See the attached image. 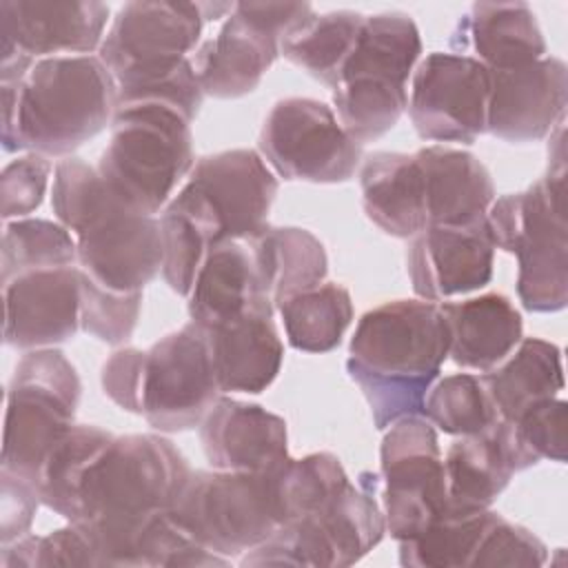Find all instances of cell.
Segmentation results:
<instances>
[{"instance_id":"cell-35","label":"cell","mask_w":568,"mask_h":568,"mask_svg":"<svg viewBox=\"0 0 568 568\" xmlns=\"http://www.w3.org/2000/svg\"><path fill=\"white\" fill-rule=\"evenodd\" d=\"M115 435L91 424H75L44 457L36 490L40 501L71 521L75 508L78 484L91 464V459L113 439Z\"/></svg>"},{"instance_id":"cell-43","label":"cell","mask_w":568,"mask_h":568,"mask_svg":"<svg viewBox=\"0 0 568 568\" xmlns=\"http://www.w3.org/2000/svg\"><path fill=\"white\" fill-rule=\"evenodd\" d=\"M548 559V548L528 528L493 513L468 568H539Z\"/></svg>"},{"instance_id":"cell-41","label":"cell","mask_w":568,"mask_h":568,"mask_svg":"<svg viewBox=\"0 0 568 568\" xmlns=\"http://www.w3.org/2000/svg\"><path fill=\"white\" fill-rule=\"evenodd\" d=\"M2 568H51V566H84L98 568L100 559L89 535L69 524L49 535H24L7 546H0Z\"/></svg>"},{"instance_id":"cell-21","label":"cell","mask_w":568,"mask_h":568,"mask_svg":"<svg viewBox=\"0 0 568 568\" xmlns=\"http://www.w3.org/2000/svg\"><path fill=\"white\" fill-rule=\"evenodd\" d=\"M4 344L18 351L55 348L80 328V268H36L2 282Z\"/></svg>"},{"instance_id":"cell-22","label":"cell","mask_w":568,"mask_h":568,"mask_svg":"<svg viewBox=\"0 0 568 568\" xmlns=\"http://www.w3.org/2000/svg\"><path fill=\"white\" fill-rule=\"evenodd\" d=\"M200 442L215 470L277 473L291 459L286 422L229 395H220L200 422Z\"/></svg>"},{"instance_id":"cell-29","label":"cell","mask_w":568,"mask_h":568,"mask_svg":"<svg viewBox=\"0 0 568 568\" xmlns=\"http://www.w3.org/2000/svg\"><path fill=\"white\" fill-rule=\"evenodd\" d=\"M501 422L517 419L526 408L564 390V364L557 344L521 337L513 353L481 375Z\"/></svg>"},{"instance_id":"cell-1","label":"cell","mask_w":568,"mask_h":568,"mask_svg":"<svg viewBox=\"0 0 568 568\" xmlns=\"http://www.w3.org/2000/svg\"><path fill=\"white\" fill-rule=\"evenodd\" d=\"M189 475L184 455L166 437H113L87 466L69 524L89 535L100 566H135V539L173 508Z\"/></svg>"},{"instance_id":"cell-16","label":"cell","mask_w":568,"mask_h":568,"mask_svg":"<svg viewBox=\"0 0 568 568\" xmlns=\"http://www.w3.org/2000/svg\"><path fill=\"white\" fill-rule=\"evenodd\" d=\"M277 178L260 151L231 149L200 158L178 189L213 226L217 242H248L268 226Z\"/></svg>"},{"instance_id":"cell-45","label":"cell","mask_w":568,"mask_h":568,"mask_svg":"<svg viewBox=\"0 0 568 568\" xmlns=\"http://www.w3.org/2000/svg\"><path fill=\"white\" fill-rule=\"evenodd\" d=\"M40 504L38 490L29 481L0 470V546L29 535Z\"/></svg>"},{"instance_id":"cell-33","label":"cell","mask_w":568,"mask_h":568,"mask_svg":"<svg viewBox=\"0 0 568 568\" xmlns=\"http://www.w3.org/2000/svg\"><path fill=\"white\" fill-rule=\"evenodd\" d=\"M275 311L282 317L286 342L304 353L337 348L355 315L348 288L337 282H322L295 293L282 300Z\"/></svg>"},{"instance_id":"cell-28","label":"cell","mask_w":568,"mask_h":568,"mask_svg":"<svg viewBox=\"0 0 568 568\" xmlns=\"http://www.w3.org/2000/svg\"><path fill=\"white\" fill-rule=\"evenodd\" d=\"M362 206L386 235L410 240L426 229L422 169L415 153L375 151L359 164Z\"/></svg>"},{"instance_id":"cell-14","label":"cell","mask_w":568,"mask_h":568,"mask_svg":"<svg viewBox=\"0 0 568 568\" xmlns=\"http://www.w3.org/2000/svg\"><path fill=\"white\" fill-rule=\"evenodd\" d=\"M222 395L206 333L195 322L158 339L142 357L138 415L160 433L200 426Z\"/></svg>"},{"instance_id":"cell-15","label":"cell","mask_w":568,"mask_h":568,"mask_svg":"<svg viewBox=\"0 0 568 568\" xmlns=\"http://www.w3.org/2000/svg\"><path fill=\"white\" fill-rule=\"evenodd\" d=\"M379 466L386 532L395 541L419 535L448 510L444 457L435 426L424 415L402 417L386 428Z\"/></svg>"},{"instance_id":"cell-30","label":"cell","mask_w":568,"mask_h":568,"mask_svg":"<svg viewBox=\"0 0 568 568\" xmlns=\"http://www.w3.org/2000/svg\"><path fill=\"white\" fill-rule=\"evenodd\" d=\"M266 295L282 300L308 291L326 280L328 257L324 244L300 226H266L248 240Z\"/></svg>"},{"instance_id":"cell-3","label":"cell","mask_w":568,"mask_h":568,"mask_svg":"<svg viewBox=\"0 0 568 568\" xmlns=\"http://www.w3.org/2000/svg\"><path fill=\"white\" fill-rule=\"evenodd\" d=\"M2 89V149L69 158L111 126L118 84L98 55H58L33 62Z\"/></svg>"},{"instance_id":"cell-11","label":"cell","mask_w":568,"mask_h":568,"mask_svg":"<svg viewBox=\"0 0 568 568\" xmlns=\"http://www.w3.org/2000/svg\"><path fill=\"white\" fill-rule=\"evenodd\" d=\"M202 27L200 2H126L118 9L98 58L118 89L160 82L191 60Z\"/></svg>"},{"instance_id":"cell-26","label":"cell","mask_w":568,"mask_h":568,"mask_svg":"<svg viewBox=\"0 0 568 568\" xmlns=\"http://www.w3.org/2000/svg\"><path fill=\"white\" fill-rule=\"evenodd\" d=\"M273 315L255 311L240 320L204 328L222 395H257L275 382L284 362V344Z\"/></svg>"},{"instance_id":"cell-7","label":"cell","mask_w":568,"mask_h":568,"mask_svg":"<svg viewBox=\"0 0 568 568\" xmlns=\"http://www.w3.org/2000/svg\"><path fill=\"white\" fill-rule=\"evenodd\" d=\"M495 248L517 257V295L530 313H557L568 302L566 189L544 178L495 197L486 213Z\"/></svg>"},{"instance_id":"cell-9","label":"cell","mask_w":568,"mask_h":568,"mask_svg":"<svg viewBox=\"0 0 568 568\" xmlns=\"http://www.w3.org/2000/svg\"><path fill=\"white\" fill-rule=\"evenodd\" d=\"M275 475L191 470L171 515L209 550L242 557L284 524Z\"/></svg>"},{"instance_id":"cell-42","label":"cell","mask_w":568,"mask_h":568,"mask_svg":"<svg viewBox=\"0 0 568 568\" xmlns=\"http://www.w3.org/2000/svg\"><path fill=\"white\" fill-rule=\"evenodd\" d=\"M142 293H111L80 273V328L95 339L124 344L138 324Z\"/></svg>"},{"instance_id":"cell-23","label":"cell","mask_w":568,"mask_h":568,"mask_svg":"<svg viewBox=\"0 0 568 568\" xmlns=\"http://www.w3.org/2000/svg\"><path fill=\"white\" fill-rule=\"evenodd\" d=\"M450 53L470 55L488 71L526 67L546 53L535 11L526 2H477L455 24Z\"/></svg>"},{"instance_id":"cell-36","label":"cell","mask_w":568,"mask_h":568,"mask_svg":"<svg viewBox=\"0 0 568 568\" xmlns=\"http://www.w3.org/2000/svg\"><path fill=\"white\" fill-rule=\"evenodd\" d=\"M162 277L169 288L189 297L195 277L217 240L211 226L184 200L173 195L160 215Z\"/></svg>"},{"instance_id":"cell-39","label":"cell","mask_w":568,"mask_h":568,"mask_svg":"<svg viewBox=\"0 0 568 568\" xmlns=\"http://www.w3.org/2000/svg\"><path fill=\"white\" fill-rule=\"evenodd\" d=\"M348 481L342 462L333 453L291 457L275 475L284 524L324 510Z\"/></svg>"},{"instance_id":"cell-6","label":"cell","mask_w":568,"mask_h":568,"mask_svg":"<svg viewBox=\"0 0 568 568\" xmlns=\"http://www.w3.org/2000/svg\"><path fill=\"white\" fill-rule=\"evenodd\" d=\"M419 55V29L408 13L364 16L357 42L333 87L337 120L357 144L379 140L399 122L408 106L406 84Z\"/></svg>"},{"instance_id":"cell-4","label":"cell","mask_w":568,"mask_h":568,"mask_svg":"<svg viewBox=\"0 0 568 568\" xmlns=\"http://www.w3.org/2000/svg\"><path fill=\"white\" fill-rule=\"evenodd\" d=\"M51 209L75 237L80 273L100 288L142 293L162 271L160 220L120 202L84 160L55 164Z\"/></svg>"},{"instance_id":"cell-19","label":"cell","mask_w":568,"mask_h":568,"mask_svg":"<svg viewBox=\"0 0 568 568\" xmlns=\"http://www.w3.org/2000/svg\"><path fill=\"white\" fill-rule=\"evenodd\" d=\"M568 67L544 55L526 67L490 71L486 131L504 142H539L566 120Z\"/></svg>"},{"instance_id":"cell-37","label":"cell","mask_w":568,"mask_h":568,"mask_svg":"<svg viewBox=\"0 0 568 568\" xmlns=\"http://www.w3.org/2000/svg\"><path fill=\"white\" fill-rule=\"evenodd\" d=\"M75 264V237L60 222L42 217H20L4 222L0 246L2 282L36 268H58Z\"/></svg>"},{"instance_id":"cell-13","label":"cell","mask_w":568,"mask_h":568,"mask_svg":"<svg viewBox=\"0 0 568 568\" xmlns=\"http://www.w3.org/2000/svg\"><path fill=\"white\" fill-rule=\"evenodd\" d=\"M257 149L280 178L313 184L348 182L362 164V144L344 131L328 104L313 98L275 102Z\"/></svg>"},{"instance_id":"cell-12","label":"cell","mask_w":568,"mask_h":568,"mask_svg":"<svg viewBox=\"0 0 568 568\" xmlns=\"http://www.w3.org/2000/svg\"><path fill=\"white\" fill-rule=\"evenodd\" d=\"M311 13V2H235L217 36L191 55L202 93L217 100L253 93L280 55V38Z\"/></svg>"},{"instance_id":"cell-24","label":"cell","mask_w":568,"mask_h":568,"mask_svg":"<svg viewBox=\"0 0 568 568\" xmlns=\"http://www.w3.org/2000/svg\"><path fill=\"white\" fill-rule=\"evenodd\" d=\"M275 313L262 286L248 242L229 240L213 246L189 293V317L202 328H213L246 313Z\"/></svg>"},{"instance_id":"cell-25","label":"cell","mask_w":568,"mask_h":568,"mask_svg":"<svg viewBox=\"0 0 568 568\" xmlns=\"http://www.w3.org/2000/svg\"><path fill=\"white\" fill-rule=\"evenodd\" d=\"M422 169L426 226H464L486 220L495 184L484 162L462 149L430 144L415 151Z\"/></svg>"},{"instance_id":"cell-46","label":"cell","mask_w":568,"mask_h":568,"mask_svg":"<svg viewBox=\"0 0 568 568\" xmlns=\"http://www.w3.org/2000/svg\"><path fill=\"white\" fill-rule=\"evenodd\" d=\"M144 351L126 346L111 353L102 364L100 384L104 395L126 413L138 415V393H140V373H142Z\"/></svg>"},{"instance_id":"cell-40","label":"cell","mask_w":568,"mask_h":568,"mask_svg":"<svg viewBox=\"0 0 568 568\" xmlns=\"http://www.w3.org/2000/svg\"><path fill=\"white\" fill-rule=\"evenodd\" d=\"M566 399L557 395L532 404L513 422L499 419V435L515 473L544 459L566 462Z\"/></svg>"},{"instance_id":"cell-20","label":"cell","mask_w":568,"mask_h":568,"mask_svg":"<svg viewBox=\"0 0 568 568\" xmlns=\"http://www.w3.org/2000/svg\"><path fill=\"white\" fill-rule=\"evenodd\" d=\"M495 244L488 222L426 226L410 237L406 273L419 300L446 302L484 288L493 277Z\"/></svg>"},{"instance_id":"cell-17","label":"cell","mask_w":568,"mask_h":568,"mask_svg":"<svg viewBox=\"0 0 568 568\" xmlns=\"http://www.w3.org/2000/svg\"><path fill=\"white\" fill-rule=\"evenodd\" d=\"M109 4L0 0V84L22 80L33 62L91 55L104 40Z\"/></svg>"},{"instance_id":"cell-34","label":"cell","mask_w":568,"mask_h":568,"mask_svg":"<svg viewBox=\"0 0 568 568\" xmlns=\"http://www.w3.org/2000/svg\"><path fill=\"white\" fill-rule=\"evenodd\" d=\"M490 508L448 506L419 535L397 541L399 564L408 568H462L470 566L473 552L490 521Z\"/></svg>"},{"instance_id":"cell-10","label":"cell","mask_w":568,"mask_h":568,"mask_svg":"<svg viewBox=\"0 0 568 568\" xmlns=\"http://www.w3.org/2000/svg\"><path fill=\"white\" fill-rule=\"evenodd\" d=\"M379 477L359 473L320 513L282 524L266 541L240 557V566L346 568L368 555L384 537L386 521L375 493Z\"/></svg>"},{"instance_id":"cell-2","label":"cell","mask_w":568,"mask_h":568,"mask_svg":"<svg viewBox=\"0 0 568 568\" xmlns=\"http://www.w3.org/2000/svg\"><path fill=\"white\" fill-rule=\"evenodd\" d=\"M448 357V331L437 302L395 300L366 311L348 344L346 371L359 386L377 430L422 415Z\"/></svg>"},{"instance_id":"cell-5","label":"cell","mask_w":568,"mask_h":568,"mask_svg":"<svg viewBox=\"0 0 568 568\" xmlns=\"http://www.w3.org/2000/svg\"><path fill=\"white\" fill-rule=\"evenodd\" d=\"M191 122L169 102H115L95 166L111 193L142 215L162 213L195 164Z\"/></svg>"},{"instance_id":"cell-31","label":"cell","mask_w":568,"mask_h":568,"mask_svg":"<svg viewBox=\"0 0 568 568\" xmlns=\"http://www.w3.org/2000/svg\"><path fill=\"white\" fill-rule=\"evenodd\" d=\"M450 506L490 508L515 475L499 435V419L484 433L453 442L444 457Z\"/></svg>"},{"instance_id":"cell-27","label":"cell","mask_w":568,"mask_h":568,"mask_svg":"<svg viewBox=\"0 0 568 568\" xmlns=\"http://www.w3.org/2000/svg\"><path fill=\"white\" fill-rule=\"evenodd\" d=\"M439 311L448 331V357L462 368L488 373L524 337L521 313L501 293L442 302Z\"/></svg>"},{"instance_id":"cell-32","label":"cell","mask_w":568,"mask_h":568,"mask_svg":"<svg viewBox=\"0 0 568 568\" xmlns=\"http://www.w3.org/2000/svg\"><path fill=\"white\" fill-rule=\"evenodd\" d=\"M362 24L364 16L357 11H313L280 38V53L291 64L333 89L357 42Z\"/></svg>"},{"instance_id":"cell-18","label":"cell","mask_w":568,"mask_h":568,"mask_svg":"<svg viewBox=\"0 0 568 568\" xmlns=\"http://www.w3.org/2000/svg\"><path fill=\"white\" fill-rule=\"evenodd\" d=\"M490 71L470 55L433 51L413 71L408 115L422 140L473 144L486 133Z\"/></svg>"},{"instance_id":"cell-38","label":"cell","mask_w":568,"mask_h":568,"mask_svg":"<svg viewBox=\"0 0 568 568\" xmlns=\"http://www.w3.org/2000/svg\"><path fill=\"white\" fill-rule=\"evenodd\" d=\"M422 415L435 428L455 437L484 433L499 419L481 375L473 373L437 379L426 393Z\"/></svg>"},{"instance_id":"cell-44","label":"cell","mask_w":568,"mask_h":568,"mask_svg":"<svg viewBox=\"0 0 568 568\" xmlns=\"http://www.w3.org/2000/svg\"><path fill=\"white\" fill-rule=\"evenodd\" d=\"M53 169L51 160L38 153L16 158L2 169L0 215L4 222L27 217L42 204Z\"/></svg>"},{"instance_id":"cell-8","label":"cell","mask_w":568,"mask_h":568,"mask_svg":"<svg viewBox=\"0 0 568 568\" xmlns=\"http://www.w3.org/2000/svg\"><path fill=\"white\" fill-rule=\"evenodd\" d=\"M80 393V377L62 351H27L7 390L2 470L36 488L44 457L75 426Z\"/></svg>"}]
</instances>
